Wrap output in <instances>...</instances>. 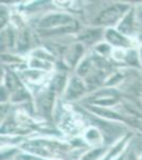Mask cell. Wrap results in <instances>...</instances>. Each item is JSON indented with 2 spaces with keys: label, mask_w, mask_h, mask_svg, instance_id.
<instances>
[{
  "label": "cell",
  "mask_w": 142,
  "mask_h": 160,
  "mask_svg": "<svg viewBox=\"0 0 142 160\" xmlns=\"http://www.w3.org/2000/svg\"><path fill=\"white\" fill-rule=\"evenodd\" d=\"M126 10H127V7L122 6V4H117V6L112 8H109L98 17L97 22L98 24H112V22H115Z\"/></svg>",
  "instance_id": "cell-1"
},
{
  "label": "cell",
  "mask_w": 142,
  "mask_h": 160,
  "mask_svg": "<svg viewBox=\"0 0 142 160\" xmlns=\"http://www.w3.org/2000/svg\"><path fill=\"white\" fill-rule=\"evenodd\" d=\"M99 154H100V151H98V152H94V153H92V154H90V155H88V156H86V159H85V160H92L94 158H95V157H97Z\"/></svg>",
  "instance_id": "cell-7"
},
{
  "label": "cell",
  "mask_w": 142,
  "mask_h": 160,
  "mask_svg": "<svg viewBox=\"0 0 142 160\" xmlns=\"http://www.w3.org/2000/svg\"><path fill=\"white\" fill-rule=\"evenodd\" d=\"M107 38L110 43L115 44V45H118V46H127L128 45L127 41H126L124 38L121 37V35H119L117 32H115V31H108Z\"/></svg>",
  "instance_id": "cell-4"
},
{
  "label": "cell",
  "mask_w": 142,
  "mask_h": 160,
  "mask_svg": "<svg viewBox=\"0 0 142 160\" xmlns=\"http://www.w3.org/2000/svg\"><path fill=\"white\" fill-rule=\"evenodd\" d=\"M25 160H42L39 158H35V157H30V156H24Z\"/></svg>",
  "instance_id": "cell-8"
},
{
  "label": "cell",
  "mask_w": 142,
  "mask_h": 160,
  "mask_svg": "<svg viewBox=\"0 0 142 160\" xmlns=\"http://www.w3.org/2000/svg\"><path fill=\"white\" fill-rule=\"evenodd\" d=\"M72 22L73 20L71 19V17L67 16V15H52V16H49L44 19L40 22V27L47 29V28H53L58 25L65 26L67 24H72Z\"/></svg>",
  "instance_id": "cell-2"
},
{
  "label": "cell",
  "mask_w": 142,
  "mask_h": 160,
  "mask_svg": "<svg viewBox=\"0 0 142 160\" xmlns=\"http://www.w3.org/2000/svg\"><path fill=\"white\" fill-rule=\"evenodd\" d=\"M128 160H136L135 159V156H134V155H131V157L128 158Z\"/></svg>",
  "instance_id": "cell-9"
},
{
  "label": "cell",
  "mask_w": 142,
  "mask_h": 160,
  "mask_svg": "<svg viewBox=\"0 0 142 160\" xmlns=\"http://www.w3.org/2000/svg\"><path fill=\"white\" fill-rule=\"evenodd\" d=\"M51 105H52V95L48 94V95H46V96L43 98L42 108L44 109L45 112L47 111V112L49 113V111H50V108H51Z\"/></svg>",
  "instance_id": "cell-6"
},
{
  "label": "cell",
  "mask_w": 142,
  "mask_h": 160,
  "mask_svg": "<svg viewBox=\"0 0 142 160\" xmlns=\"http://www.w3.org/2000/svg\"><path fill=\"white\" fill-rule=\"evenodd\" d=\"M131 24H133V14H130L127 17L124 19V22L121 24L120 30H122L123 32L128 33L131 30Z\"/></svg>",
  "instance_id": "cell-5"
},
{
  "label": "cell",
  "mask_w": 142,
  "mask_h": 160,
  "mask_svg": "<svg viewBox=\"0 0 142 160\" xmlns=\"http://www.w3.org/2000/svg\"><path fill=\"white\" fill-rule=\"evenodd\" d=\"M83 91H84V87H83V84L80 82V80L73 79L70 87H69V91H68L67 96H68V98L72 99V98H74V97L81 95L82 93H83Z\"/></svg>",
  "instance_id": "cell-3"
}]
</instances>
